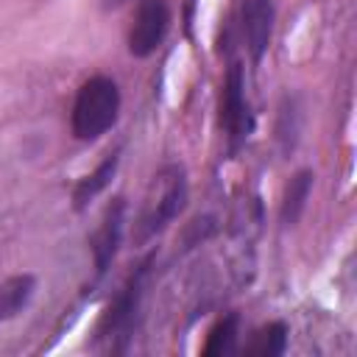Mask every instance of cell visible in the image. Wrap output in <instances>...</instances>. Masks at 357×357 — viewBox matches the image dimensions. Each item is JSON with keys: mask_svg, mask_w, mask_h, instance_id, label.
Masks as SVG:
<instances>
[{"mask_svg": "<svg viewBox=\"0 0 357 357\" xmlns=\"http://www.w3.org/2000/svg\"><path fill=\"white\" fill-rule=\"evenodd\" d=\"M120 112V89L109 75H92L81 84L73 112H70V128L73 137L81 142H92L103 137Z\"/></svg>", "mask_w": 357, "mask_h": 357, "instance_id": "obj_1", "label": "cell"}, {"mask_svg": "<svg viewBox=\"0 0 357 357\" xmlns=\"http://www.w3.org/2000/svg\"><path fill=\"white\" fill-rule=\"evenodd\" d=\"M151 265H153V257H145L134 268V273L126 279V284L109 301V307H106V312L100 318L98 337L109 340L112 351H126V346H128V337H131V329H134V321H137V310H139V301H142V287H145V279L151 273Z\"/></svg>", "mask_w": 357, "mask_h": 357, "instance_id": "obj_2", "label": "cell"}, {"mask_svg": "<svg viewBox=\"0 0 357 357\" xmlns=\"http://www.w3.org/2000/svg\"><path fill=\"white\" fill-rule=\"evenodd\" d=\"M156 184H159V192H156V198L148 204L145 215L139 218L137 243H145V240H151L153 234H159L167 223H173V220L178 218V212H181L184 204H187V176H184V167H178V165L165 167V170L156 176Z\"/></svg>", "mask_w": 357, "mask_h": 357, "instance_id": "obj_3", "label": "cell"}, {"mask_svg": "<svg viewBox=\"0 0 357 357\" xmlns=\"http://www.w3.org/2000/svg\"><path fill=\"white\" fill-rule=\"evenodd\" d=\"M220 128L229 139L231 153L248 139V131H251V112H248V100H245V78H243V67L237 61L229 67L226 81H223Z\"/></svg>", "mask_w": 357, "mask_h": 357, "instance_id": "obj_4", "label": "cell"}, {"mask_svg": "<svg viewBox=\"0 0 357 357\" xmlns=\"http://www.w3.org/2000/svg\"><path fill=\"white\" fill-rule=\"evenodd\" d=\"M170 28V8L165 0H139L134 11V25L128 31V53L148 59L162 45Z\"/></svg>", "mask_w": 357, "mask_h": 357, "instance_id": "obj_5", "label": "cell"}, {"mask_svg": "<svg viewBox=\"0 0 357 357\" xmlns=\"http://www.w3.org/2000/svg\"><path fill=\"white\" fill-rule=\"evenodd\" d=\"M123 223H126V201L114 198L106 206V212H103V218H100V223L92 234V259H95V273L98 276H103L109 271L112 259L117 257V248H120V240H123Z\"/></svg>", "mask_w": 357, "mask_h": 357, "instance_id": "obj_6", "label": "cell"}, {"mask_svg": "<svg viewBox=\"0 0 357 357\" xmlns=\"http://www.w3.org/2000/svg\"><path fill=\"white\" fill-rule=\"evenodd\" d=\"M243 31L248 39L251 59L259 61L271 45V33H273V0H245Z\"/></svg>", "mask_w": 357, "mask_h": 357, "instance_id": "obj_7", "label": "cell"}, {"mask_svg": "<svg viewBox=\"0 0 357 357\" xmlns=\"http://www.w3.org/2000/svg\"><path fill=\"white\" fill-rule=\"evenodd\" d=\"M33 287H36V282L31 273H17V276H8L6 282H0V324L17 318L28 307Z\"/></svg>", "mask_w": 357, "mask_h": 357, "instance_id": "obj_8", "label": "cell"}, {"mask_svg": "<svg viewBox=\"0 0 357 357\" xmlns=\"http://www.w3.org/2000/svg\"><path fill=\"white\" fill-rule=\"evenodd\" d=\"M312 170H298L287 187H284V195H282V206H279V218L284 226H296L298 218L304 215V206H307V198H310V190H312Z\"/></svg>", "mask_w": 357, "mask_h": 357, "instance_id": "obj_9", "label": "cell"}, {"mask_svg": "<svg viewBox=\"0 0 357 357\" xmlns=\"http://www.w3.org/2000/svg\"><path fill=\"white\" fill-rule=\"evenodd\" d=\"M117 162H120V153L114 151V153H109L92 173H86V176L75 184V190H73V206H75V209H84L89 201L98 198V192H103V190L109 187V181H112V176H114V170H117Z\"/></svg>", "mask_w": 357, "mask_h": 357, "instance_id": "obj_10", "label": "cell"}, {"mask_svg": "<svg viewBox=\"0 0 357 357\" xmlns=\"http://www.w3.org/2000/svg\"><path fill=\"white\" fill-rule=\"evenodd\" d=\"M298 134H301V106H298V98L296 95H284L282 103H279V114H276V142H279V151L284 156L293 153V148L298 142Z\"/></svg>", "mask_w": 357, "mask_h": 357, "instance_id": "obj_11", "label": "cell"}, {"mask_svg": "<svg viewBox=\"0 0 357 357\" xmlns=\"http://www.w3.org/2000/svg\"><path fill=\"white\" fill-rule=\"evenodd\" d=\"M287 346V326L284 321H271L268 326L254 332V340L245 346V354L254 357H279Z\"/></svg>", "mask_w": 357, "mask_h": 357, "instance_id": "obj_12", "label": "cell"}, {"mask_svg": "<svg viewBox=\"0 0 357 357\" xmlns=\"http://www.w3.org/2000/svg\"><path fill=\"white\" fill-rule=\"evenodd\" d=\"M237 324H240V318H237L234 312L223 315V318L209 329L201 354H204V357H220V354L234 351V346H237Z\"/></svg>", "mask_w": 357, "mask_h": 357, "instance_id": "obj_13", "label": "cell"}, {"mask_svg": "<svg viewBox=\"0 0 357 357\" xmlns=\"http://www.w3.org/2000/svg\"><path fill=\"white\" fill-rule=\"evenodd\" d=\"M212 231H215V220H212V218H195V220L190 223V229H187L184 243H187V245H195V243L206 240Z\"/></svg>", "mask_w": 357, "mask_h": 357, "instance_id": "obj_14", "label": "cell"}, {"mask_svg": "<svg viewBox=\"0 0 357 357\" xmlns=\"http://www.w3.org/2000/svg\"><path fill=\"white\" fill-rule=\"evenodd\" d=\"M120 3H126V0H106V6H120Z\"/></svg>", "mask_w": 357, "mask_h": 357, "instance_id": "obj_15", "label": "cell"}]
</instances>
